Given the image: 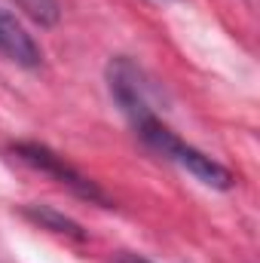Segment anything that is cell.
Masks as SVG:
<instances>
[{
	"label": "cell",
	"instance_id": "obj_1",
	"mask_svg": "<svg viewBox=\"0 0 260 263\" xmlns=\"http://www.w3.org/2000/svg\"><path fill=\"white\" fill-rule=\"evenodd\" d=\"M132 126H135V132H138L156 153H162L165 159H172V162H178L181 168H187L196 181H202L205 187H214V190H230V187H233L230 168H224L217 159L205 156L202 150H196L187 141H181L156 114H147V117L135 120Z\"/></svg>",
	"mask_w": 260,
	"mask_h": 263
},
{
	"label": "cell",
	"instance_id": "obj_2",
	"mask_svg": "<svg viewBox=\"0 0 260 263\" xmlns=\"http://www.w3.org/2000/svg\"><path fill=\"white\" fill-rule=\"evenodd\" d=\"M12 153H15V159H22L25 165H31V168L40 172V175H49L52 181H59L62 187H67L70 193H77L80 199H89V202H98V205L110 208L107 193H104L92 178H86V175L77 172L70 162H65V156L52 153L49 147L34 144V141H18V144H12Z\"/></svg>",
	"mask_w": 260,
	"mask_h": 263
},
{
	"label": "cell",
	"instance_id": "obj_3",
	"mask_svg": "<svg viewBox=\"0 0 260 263\" xmlns=\"http://www.w3.org/2000/svg\"><path fill=\"white\" fill-rule=\"evenodd\" d=\"M0 55L18 67H40V62H43V52L34 43V37L6 9H0Z\"/></svg>",
	"mask_w": 260,
	"mask_h": 263
},
{
	"label": "cell",
	"instance_id": "obj_4",
	"mask_svg": "<svg viewBox=\"0 0 260 263\" xmlns=\"http://www.w3.org/2000/svg\"><path fill=\"white\" fill-rule=\"evenodd\" d=\"M25 9H28V15H34L40 25H55V18H59V6H55V0H18Z\"/></svg>",
	"mask_w": 260,
	"mask_h": 263
},
{
	"label": "cell",
	"instance_id": "obj_5",
	"mask_svg": "<svg viewBox=\"0 0 260 263\" xmlns=\"http://www.w3.org/2000/svg\"><path fill=\"white\" fill-rule=\"evenodd\" d=\"M31 217H37L40 223H49V227H59L55 233H70V236H80V227L77 223H70L67 217L62 214H55V211H28Z\"/></svg>",
	"mask_w": 260,
	"mask_h": 263
},
{
	"label": "cell",
	"instance_id": "obj_6",
	"mask_svg": "<svg viewBox=\"0 0 260 263\" xmlns=\"http://www.w3.org/2000/svg\"><path fill=\"white\" fill-rule=\"evenodd\" d=\"M120 263H150V260H144V257H138V254H123Z\"/></svg>",
	"mask_w": 260,
	"mask_h": 263
}]
</instances>
